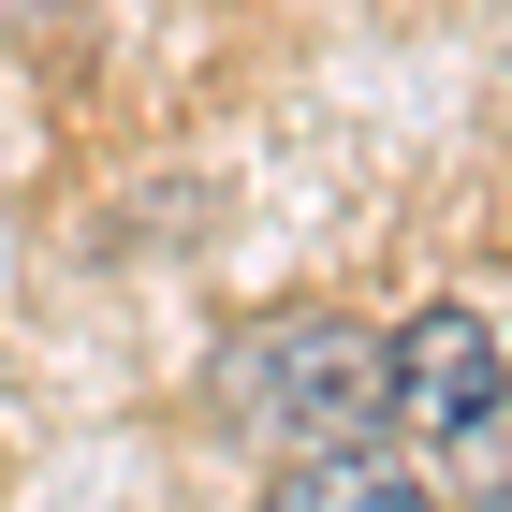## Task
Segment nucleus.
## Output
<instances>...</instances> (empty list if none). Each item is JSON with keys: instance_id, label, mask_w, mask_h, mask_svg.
Instances as JSON below:
<instances>
[{"instance_id": "obj_2", "label": "nucleus", "mask_w": 512, "mask_h": 512, "mask_svg": "<svg viewBox=\"0 0 512 512\" xmlns=\"http://www.w3.org/2000/svg\"><path fill=\"white\" fill-rule=\"evenodd\" d=\"M395 425L425 439L469 498L512 483V366H498V337H483L469 308H425L410 337H395Z\"/></svg>"}, {"instance_id": "obj_1", "label": "nucleus", "mask_w": 512, "mask_h": 512, "mask_svg": "<svg viewBox=\"0 0 512 512\" xmlns=\"http://www.w3.org/2000/svg\"><path fill=\"white\" fill-rule=\"evenodd\" d=\"M220 425L249 439V454H366V439L395 425V337H366V322L337 308H293V322H249L235 352H220Z\"/></svg>"}, {"instance_id": "obj_3", "label": "nucleus", "mask_w": 512, "mask_h": 512, "mask_svg": "<svg viewBox=\"0 0 512 512\" xmlns=\"http://www.w3.org/2000/svg\"><path fill=\"white\" fill-rule=\"evenodd\" d=\"M264 512H439V498L395 469V454H308V469L264 483Z\"/></svg>"}]
</instances>
